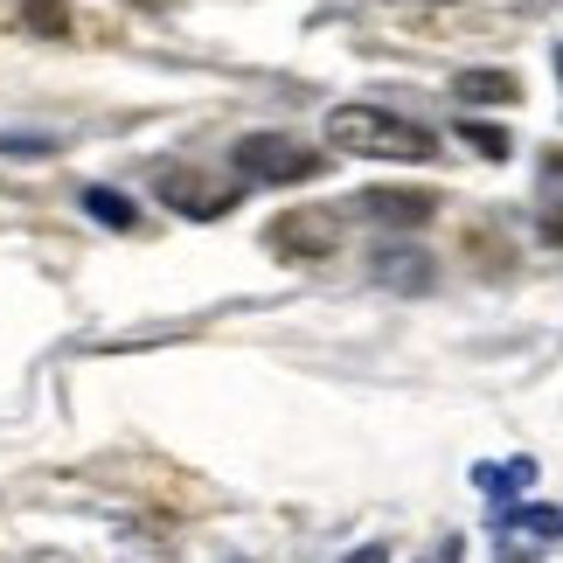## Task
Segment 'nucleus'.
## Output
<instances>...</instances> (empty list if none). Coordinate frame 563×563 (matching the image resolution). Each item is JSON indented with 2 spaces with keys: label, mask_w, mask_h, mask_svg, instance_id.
<instances>
[{
  "label": "nucleus",
  "mask_w": 563,
  "mask_h": 563,
  "mask_svg": "<svg viewBox=\"0 0 563 563\" xmlns=\"http://www.w3.org/2000/svg\"><path fill=\"white\" fill-rule=\"evenodd\" d=\"M328 146L334 154H355V161H404V167L439 154L431 125L389 112V104H334L328 112Z\"/></svg>",
  "instance_id": "obj_1"
},
{
  "label": "nucleus",
  "mask_w": 563,
  "mask_h": 563,
  "mask_svg": "<svg viewBox=\"0 0 563 563\" xmlns=\"http://www.w3.org/2000/svg\"><path fill=\"white\" fill-rule=\"evenodd\" d=\"M230 167L251 175V181H265V188H299V181L328 175V154H320L313 140H292V133H244Z\"/></svg>",
  "instance_id": "obj_2"
},
{
  "label": "nucleus",
  "mask_w": 563,
  "mask_h": 563,
  "mask_svg": "<svg viewBox=\"0 0 563 563\" xmlns=\"http://www.w3.org/2000/svg\"><path fill=\"white\" fill-rule=\"evenodd\" d=\"M341 244V216L334 209H292L272 223V251L278 257H334Z\"/></svg>",
  "instance_id": "obj_3"
},
{
  "label": "nucleus",
  "mask_w": 563,
  "mask_h": 563,
  "mask_svg": "<svg viewBox=\"0 0 563 563\" xmlns=\"http://www.w3.org/2000/svg\"><path fill=\"white\" fill-rule=\"evenodd\" d=\"M161 202L181 216H223L236 202V181H202L195 167H167L161 175Z\"/></svg>",
  "instance_id": "obj_4"
},
{
  "label": "nucleus",
  "mask_w": 563,
  "mask_h": 563,
  "mask_svg": "<svg viewBox=\"0 0 563 563\" xmlns=\"http://www.w3.org/2000/svg\"><path fill=\"white\" fill-rule=\"evenodd\" d=\"M362 216H376V223H389V230H418L431 216V195L424 188H369L362 195Z\"/></svg>",
  "instance_id": "obj_5"
},
{
  "label": "nucleus",
  "mask_w": 563,
  "mask_h": 563,
  "mask_svg": "<svg viewBox=\"0 0 563 563\" xmlns=\"http://www.w3.org/2000/svg\"><path fill=\"white\" fill-rule=\"evenodd\" d=\"M452 98H466V104H515L522 84H515L508 70H460V77H452Z\"/></svg>",
  "instance_id": "obj_6"
},
{
  "label": "nucleus",
  "mask_w": 563,
  "mask_h": 563,
  "mask_svg": "<svg viewBox=\"0 0 563 563\" xmlns=\"http://www.w3.org/2000/svg\"><path fill=\"white\" fill-rule=\"evenodd\" d=\"M376 278H389L397 292H418V286H431V257L424 251H376Z\"/></svg>",
  "instance_id": "obj_7"
},
{
  "label": "nucleus",
  "mask_w": 563,
  "mask_h": 563,
  "mask_svg": "<svg viewBox=\"0 0 563 563\" xmlns=\"http://www.w3.org/2000/svg\"><path fill=\"white\" fill-rule=\"evenodd\" d=\"M536 216H543V236L563 244V154H550V175L536 188Z\"/></svg>",
  "instance_id": "obj_8"
},
{
  "label": "nucleus",
  "mask_w": 563,
  "mask_h": 563,
  "mask_svg": "<svg viewBox=\"0 0 563 563\" xmlns=\"http://www.w3.org/2000/svg\"><path fill=\"white\" fill-rule=\"evenodd\" d=\"M84 209H91L98 223H112V230H133V223H140V209L125 202L119 188H84Z\"/></svg>",
  "instance_id": "obj_9"
},
{
  "label": "nucleus",
  "mask_w": 563,
  "mask_h": 563,
  "mask_svg": "<svg viewBox=\"0 0 563 563\" xmlns=\"http://www.w3.org/2000/svg\"><path fill=\"white\" fill-rule=\"evenodd\" d=\"M529 473H536L529 460H515V466H473V481H481L487 494H515V487L529 481Z\"/></svg>",
  "instance_id": "obj_10"
},
{
  "label": "nucleus",
  "mask_w": 563,
  "mask_h": 563,
  "mask_svg": "<svg viewBox=\"0 0 563 563\" xmlns=\"http://www.w3.org/2000/svg\"><path fill=\"white\" fill-rule=\"evenodd\" d=\"M460 140H466V146H481L487 161H501V154H508V133H501V125H481V119H460Z\"/></svg>",
  "instance_id": "obj_11"
},
{
  "label": "nucleus",
  "mask_w": 563,
  "mask_h": 563,
  "mask_svg": "<svg viewBox=\"0 0 563 563\" xmlns=\"http://www.w3.org/2000/svg\"><path fill=\"white\" fill-rule=\"evenodd\" d=\"M29 29H42V35H63V8H56V0H29Z\"/></svg>",
  "instance_id": "obj_12"
},
{
  "label": "nucleus",
  "mask_w": 563,
  "mask_h": 563,
  "mask_svg": "<svg viewBox=\"0 0 563 563\" xmlns=\"http://www.w3.org/2000/svg\"><path fill=\"white\" fill-rule=\"evenodd\" d=\"M341 563H389V550H383V543H362V550H349Z\"/></svg>",
  "instance_id": "obj_13"
},
{
  "label": "nucleus",
  "mask_w": 563,
  "mask_h": 563,
  "mask_svg": "<svg viewBox=\"0 0 563 563\" xmlns=\"http://www.w3.org/2000/svg\"><path fill=\"white\" fill-rule=\"evenodd\" d=\"M460 556H466V543H460V536H445V543L431 550V563H460Z\"/></svg>",
  "instance_id": "obj_14"
},
{
  "label": "nucleus",
  "mask_w": 563,
  "mask_h": 563,
  "mask_svg": "<svg viewBox=\"0 0 563 563\" xmlns=\"http://www.w3.org/2000/svg\"><path fill=\"white\" fill-rule=\"evenodd\" d=\"M556 77H563V49H556Z\"/></svg>",
  "instance_id": "obj_15"
}]
</instances>
